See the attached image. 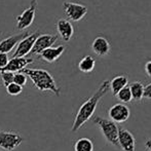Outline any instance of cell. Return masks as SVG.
<instances>
[{"mask_svg":"<svg viewBox=\"0 0 151 151\" xmlns=\"http://www.w3.org/2000/svg\"><path fill=\"white\" fill-rule=\"evenodd\" d=\"M109 81L110 80H104L100 86L98 88V90L93 93V96H91L84 103L81 104V106L78 109L77 113L74 118L73 124L71 127V132L75 133V132L79 131L88 120H90L93 117L95 110L97 108L98 104H99L100 100L108 93L109 88Z\"/></svg>","mask_w":151,"mask_h":151,"instance_id":"cell-1","label":"cell"},{"mask_svg":"<svg viewBox=\"0 0 151 151\" xmlns=\"http://www.w3.org/2000/svg\"><path fill=\"white\" fill-rule=\"evenodd\" d=\"M21 72L32 80L34 86L40 91H52L56 96H60V88L57 86L52 75L44 69H29L25 68Z\"/></svg>","mask_w":151,"mask_h":151,"instance_id":"cell-2","label":"cell"},{"mask_svg":"<svg viewBox=\"0 0 151 151\" xmlns=\"http://www.w3.org/2000/svg\"><path fill=\"white\" fill-rule=\"evenodd\" d=\"M93 122L99 127L104 138H105L108 143L119 148V145H118V127L115 122H113L110 119L103 118L101 116L93 117Z\"/></svg>","mask_w":151,"mask_h":151,"instance_id":"cell-3","label":"cell"},{"mask_svg":"<svg viewBox=\"0 0 151 151\" xmlns=\"http://www.w3.org/2000/svg\"><path fill=\"white\" fill-rule=\"evenodd\" d=\"M63 7L67 18L73 22H79L88 12V7L84 4L74 1H64Z\"/></svg>","mask_w":151,"mask_h":151,"instance_id":"cell-4","label":"cell"},{"mask_svg":"<svg viewBox=\"0 0 151 151\" xmlns=\"http://www.w3.org/2000/svg\"><path fill=\"white\" fill-rule=\"evenodd\" d=\"M24 138L17 132H7L0 129V148L12 151L22 144Z\"/></svg>","mask_w":151,"mask_h":151,"instance_id":"cell-5","label":"cell"},{"mask_svg":"<svg viewBox=\"0 0 151 151\" xmlns=\"http://www.w3.org/2000/svg\"><path fill=\"white\" fill-rule=\"evenodd\" d=\"M36 8H37V0H32L29 7L17 18V28L19 30H26L31 26L35 19Z\"/></svg>","mask_w":151,"mask_h":151,"instance_id":"cell-6","label":"cell"},{"mask_svg":"<svg viewBox=\"0 0 151 151\" xmlns=\"http://www.w3.org/2000/svg\"><path fill=\"white\" fill-rule=\"evenodd\" d=\"M39 34L40 33L37 31L21 40L18 43V45H17L16 50H14V55H12V58H24L28 54H30L32 47H33L34 43H35L36 38L39 36Z\"/></svg>","mask_w":151,"mask_h":151,"instance_id":"cell-7","label":"cell"},{"mask_svg":"<svg viewBox=\"0 0 151 151\" xmlns=\"http://www.w3.org/2000/svg\"><path fill=\"white\" fill-rule=\"evenodd\" d=\"M58 40V35H52V34H39L35 40L33 47L30 54L32 55H39L41 52L48 47H52L55 42Z\"/></svg>","mask_w":151,"mask_h":151,"instance_id":"cell-8","label":"cell"},{"mask_svg":"<svg viewBox=\"0 0 151 151\" xmlns=\"http://www.w3.org/2000/svg\"><path fill=\"white\" fill-rule=\"evenodd\" d=\"M108 115L115 123H121L124 122L129 119V115H131V111H129V107L124 104L117 103L110 107L109 111H108Z\"/></svg>","mask_w":151,"mask_h":151,"instance_id":"cell-9","label":"cell"},{"mask_svg":"<svg viewBox=\"0 0 151 151\" xmlns=\"http://www.w3.org/2000/svg\"><path fill=\"white\" fill-rule=\"evenodd\" d=\"M118 145L123 151H135L136 139L129 129L118 127Z\"/></svg>","mask_w":151,"mask_h":151,"instance_id":"cell-10","label":"cell"},{"mask_svg":"<svg viewBox=\"0 0 151 151\" xmlns=\"http://www.w3.org/2000/svg\"><path fill=\"white\" fill-rule=\"evenodd\" d=\"M29 35H30V34H29L28 32H23V33H21V34L9 36V37L2 40V41L0 42V54H8L9 52H12V50L18 45V43L21 40L26 38L27 36H29Z\"/></svg>","mask_w":151,"mask_h":151,"instance_id":"cell-11","label":"cell"},{"mask_svg":"<svg viewBox=\"0 0 151 151\" xmlns=\"http://www.w3.org/2000/svg\"><path fill=\"white\" fill-rule=\"evenodd\" d=\"M33 60L30 58H12L10 59L8 64L3 68L2 70H0V72L5 71V72H12V73H17V72H21L23 69L27 67V65L31 64Z\"/></svg>","mask_w":151,"mask_h":151,"instance_id":"cell-12","label":"cell"},{"mask_svg":"<svg viewBox=\"0 0 151 151\" xmlns=\"http://www.w3.org/2000/svg\"><path fill=\"white\" fill-rule=\"evenodd\" d=\"M91 50L96 55L100 57H105L110 52V44L108 40L103 36H98L91 43Z\"/></svg>","mask_w":151,"mask_h":151,"instance_id":"cell-13","label":"cell"},{"mask_svg":"<svg viewBox=\"0 0 151 151\" xmlns=\"http://www.w3.org/2000/svg\"><path fill=\"white\" fill-rule=\"evenodd\" d=\"M64 52H65V45L61 44V45L56 46V47L52 46V47L46 48L43 52H40L39 56L42 60L47 62V63H54L63 55Z\"/></svg>","mask_w":151,"mask_h":151,"instance_id":"cell-14","label":"cell"},{"mask_svg":"<svg viewBox=\"0 0 151 151\" xmlns=\"http://www.w3.org/2000/svg\"><path fill=\"white\" fill-rule=\"evenodd\" d=\"M57 30L65 41H69L74 33L73 26L70 23V21L66 20V19H60L57 22Z\"/></svg>","mask_w":151,"mask_h":151,"instance_id":"cell-15","label":"cell"},{"mask_svg":"<svg viewBox=\"0 0 151 151\" xmlns=\"http://www.w3.org/2000/svg\"><path fill=\"white\" fill-rule=\"evenodd\" d=\"M127 82H129V79L125 75H117L111 81H109V88L112 91V93L116 96L118 91L127 86Z\"/></svg>","mask_w":151,"mask_h":151,"instance_id":"cell-16","label":"cell"},{"mask_svg":"<svg viewBox=\"0 0 151 151\" xmlns=\"http://www.w3.org/2000/svg\"><path fill=\"white\" fill-rule=\"evenodd\" d=\"M134 101H141L144 96V84L140 81H134L129 86Z\"/></svg>","mask_w":151,"mask_h":151,"instance_id":"cell-17","label":"cell"},{"mask_svg":"<svg viewBox=\"0 0 151 151\" xmlns=\"http://www.w3.org/2000/svg\"><path fill=\"white\" fill-rule=\"evenodd\" d=\"M96 60L91 56H86L79 61L78 64V69L83 73H90L95 69Z\"/></svg>","mask_w":151,"mask_h":151,"instance_id":"cell-18","label":"cell"},{"mask_svg":"<svg viewBox=\"0 0 151 151\" xmlns=\"http://www.w3.org/2000/svg\"><path fill=\"white\" fill-rule=\"evenodd\" d=\"M74 151H93V143L88 138H80L74 144Z\"/></svg>","mask_w":151,"mask_h":151,"instance_id":"cell-19","label":"cell"},{"mask_svg":"<svg viewBox=\"0 0 151 151\" xmlns=\"http://www.w3.org/2000/svg\"><path fill=\"white\" fill-rule=\"evenodd\" d=\"M115 97L117 98L120 102H122V103H129V102H132V100H133L129 86H124L122 90H120L117 93H116Z\"/></svg>","mask_w":151,"mask_h":151,"instance_id":"cell-20","label":"cell"},{"mask_svg":"<svg viewBox=\"0 0 151 151\" xmlns=\"http://www.w3.org/2000/svg\"><path fill=\"white\" fill-rule=\"evenodd\" d=\"M14 83L18 84L20 86H24L27 83V75H25L23 72H17L14 75Z\"/></svg>","mask_w":151,"mask_h":151,"instance_id":"cell-21","label":"cell"},{"mask_svg":"<svg viewBox=\"0 0 151 151\" xmlns=\"http://www.w3.org/2000/svg\"><path fill=\"white\" fill-rule=\"evenodd\" d=\"M6 91H7V93L10 96H18L23 91V88L12 82V83L8 84V86H6Z\"/></svg>","mask_w":151,"mask_h":151,"instance_id":"cell-22","label":"cell"},{"mask_svg":"<svg viewBox=\"0 0 151 151\" xmlns=\"http://www.w3.org/2000/svg\"><path fill=\"white\" fill-rule=\"evenodd\" d=\"M14 73H12V72H5V71L0 72V76H1L2 82H3L5 88L8 86V84L14 82Z\"/></svg>","mask_w":151,"mask_h":151,"instance_id":"cell-23","label":"cell"},{"mask_svg":"<svg viewBox=\"0 0 151 151\" xmlns=\"http://www.w3.org/2000/svg\"><path fill=\"white\" fill-rule=\"evenodd\" d=\"M9 62L7 54H0V70H2Z\"/></svg>","mask_w":151,"mask_h":151,"instance_id":"cell-24","label":"cell"},{"mask_svg":"<svg viewBox=\"0 0 151 151\" xmlns=\"http://www.w3.org/2000/svg\"><path fill=\"white\" fill-rule=\"evenodd\" d=\"M143 99L151 100V83L147 84L146 86H144V96Z\"/></svg>","mask_w":151,"mask_h":151,"instance_id":"cell-25","label":"cell"},{"mask_svg":"<svg viewBox=\"0 0 151 151\" xmlns=\"http://www.w3.org/2000/svg\"><path fill=\"white\" fill-rule=\"evenodd\" d=\"M145 72L149 77H151V60L145 63Z\"/></svg>","mask_w":151,"mask_h":151,"instance_id":"cell-26","label":"cell"},{"mask_svg":"<svg viewBox=\"0 0 151 151\" xmlns=\"http://www.w3.org/2000/svg\"><path fill=\"white\" fill-rule=\"evenodd\" d=\"M145 146L147 147L148 150L151 151V139L150 140H147V141L145 142Z\"/></svg>","mask_w":151,"mask_h":151,"instance_id":"cell-27","label":"cell"}]
</instances>
